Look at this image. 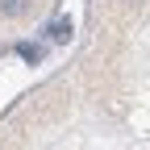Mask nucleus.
I'll return each instance as SVG.
<instances>
[{
  "mask_svg": "<svg viewBox=\"0 0 150 150\" xmlns=\"http://www.w3.org/2000/svg\"><path fill=\"white\" fill-rule=\"evenodd\" d=\"M46 38H50V42H67V38H71V21H67V17H54V21L46 25Z\"/></svg>",
  "mask_w": 150,
  "mask_h": 150,
  "instance_id": "obj_1",
  "label": "nucleus"
},
{
  "mask_svg": "<svg viewBox=\"0 0 150 150\" xmlns=\"http://www.w3.org/2000/svg\"><path fill=\"white\" fill-rule=\"evenodd\" d=\"M17 54H21L25 63H42V46H33V42H21V46H17Z\"/></svg>",
  "mask_w": 150,
  "mask_h": 150,
  "instance_id": "obj_2",
  "label": "nucleus"
},
{
  "mask_svg": "<svg viewBox=\"0 0 150 150\" xmlns=\"http://www.w3.org/2000/svg\"><path fill=\"white\" fill-rule=\"evenodd\" d=\"M25 4H29V0H0V13H4V17H17V13H25Z\"/></svg>",
  "mask_w": 150,
  "mask_h": 150,
  "instance_id": "obj_3",
  "label": "nucleus"
}]
</instances>
